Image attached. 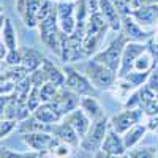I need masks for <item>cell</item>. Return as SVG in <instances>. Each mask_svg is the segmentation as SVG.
Returning <instances> with one entry per match:
<instances>
[{"instance_id":"obj_1","label":"cell","mask_w":158,"mask_h":158,"mask_svg":"<svg viewBox=\"0 0 158 158\" xmlns=\"http://www.w3.org/2000/svg\"><path fill=\"white\" fill-rule=\"evenodd\" d=\"M128 43V38L120 33L114 41L104 49L101 52H98V54L94 57L95 60H98L100 63L106 65L108 68H111L114 73L118 71V68H120V63H122V56H123V49Z\"/></svg>"},{"instance_id":"obj_2","label":"cell","mask_w":158,"mask_h":158,"mask_svg":"<svg viewBox=\"0 0 158 158\" xmlns=\"http://www.w3.org/2000/svg\"><path fill=\"white\" fill-rule=\"evenodd\" d=\"M108 130H109V120L104 114L95 118V120H92L87 135L81 139V147L87 152H95L97 149H101V144L108 135Z\"/></svg>"},{"instance_id":"obj_3","label":"cell","mask_w":158,"mask_h":158,"mask_svg":"<svg viewBox=\"0 0 158 158\" xmlns=\"http://www.w3.org/2000/svg\"><path fill=\"white\" fill-rule=\"evenodd\" d=\"M63 71L67 74V84H65L67 89L76 92L81 97H97L98 95V90L95 89V85H92V81L87 76L79 74L70 65H65Z\"/></svg>"},{"instance_id":"obj_4","label":"cell","mask_w":158,"mask_h":158,"mask_svg":"<svg viewBox=\"0 0 158 158\" xmlns=\"http://www.w3.org/2000/svg\"><path fill=\"white\" fill-rule=\"evenodd\" d=\"M85 73H87V77L92 81V84L98 89H109L114 84L115 76H117V73H114L111 68H108L106 65L100 63L95 59L89 60L85 67Z\"/></svg>"},{"instance_id":"obj_5","label":"cell","mask_w":158,"mask_h":158,"mask_svg":"<svg viewBox=\"0 0 158 158\" xmlns=\"http://www.w3.org/2000/svg\"><path fill=\"white\" fill-rule=\"evenodd\" d=\"M147 49L146 43H138V41H128L125 49H123V56H122V63L120 68L117 71V77H123L130 71H133L135 68V62L136 59Z\"/></svg>"},{"instance_id":"obj_6","label":"cell","mask_w":158,"mask_h":158,"mask_svg":"<svg viewBox=\"0 0 158 158\" xmlns=\"http://www.w3.org/2000/svg\"><path fill=\"white\" fill-rule=\"evenodd\" d=\"M81 95H77L76 92L67 89V87H60L59 94L56 95V98L49 101L62 115H68L70 112H73L74 109H77V106L81 104Z\"/></svg>"},{"instance_id":"obj_7","label":"cell","mask_w":158,"mask_h":158,"mask_svg":"<svg viewBox=\"0 0 158 158\" xmlns=\"http://www.w3.org/2000/svg\"><path fill=\"white\" fill-rule=\"evenodd\" d=\"M144 109L142 108H136V109H127L123 112H120L118 115H114L111 120V127L112 130H115L118 135H125L127 131L135 127L136 123H139V120L142 118Z\"/></svg>"},{"instance_id":"obj_8","label":"cell","mask_w":158,"mask_h":158,"mask_svg":"<svg viewBox=\"0 0 158 158\" xmlns=\"http://www.w3.org/2000/svg\"><path fill=\"white\" fill-rule=\"evenodd\" d=\"M122 29L123 35L128 38V41H138V43H146L150 40L152 33L146 32L142 29V25L133 18V16H125L122 18Z\"/></svg>"},{"instance_id":"obj_9","label":"cell","mask_w":158,"mask_h":158,"mask_svg":"<svg viewBox=\"0 0 158 158\" xmlns=\"http://www.w3.org/2000/svg\"><path fill=\"white\" fill-rule=\"evenodd\" d=\"M22 141L33 150L43 152V150H51L57 138L51 133H24Z\"/></svg>"},{"instance_id":"obj_10","label":"cell","mask_w":158,"mask_h":158,"mask_svg":"<svg viewBox=\"0 0 158 158\" xmlns=\"http://www.w3.org/2000/svg\"><path fill=\"white\" fill-rule=\"evenodd\" d=\"M100 150L112 156H122L127 152V147L123 144V138L118 136L115 130H108V135L104 138Z\"/></svg>"},{"instance_id":"obj_11","label":"cell","mask_w":158,"mask_h":158,"mask_svg":"<svg viewBox=\"0 0 158 158\" xmlns=\"http://www.w3.org/2000/svg\"><path fill=\"white\" fill-rule=\"evenodd\" d=\"M100 11L103 13V16L106 18L111 30H114V32L122 30V16L111 0H100Z\"/></svg>"},{"instance_id":"obj_12","label":"cell","mask_w":158,"mask_h":158,"mask_svg":"<svg viewBox=\"0 0 158 158\" xmlns=\"http://www.w3.org/2000/svg\"><path fill=\"white\" fill-rule=\"evenodd\" d=\"M68 123H71V127L77 131V135H79V138H84L85 135H87V131H89V128H90V117L82 111V109H74L73 112H70L68 115H67V118H65Z\"/></svg>"},{"instance_id":"obj_13","label":"cell","mask_w":158,"mask_h":158,"mask_svg":"<svg viewBox=\"0 0 158 158\" xmlns=\"http://www.w3.org/2000/svg\"><path fill=\"white\" fill-rule=\"evenodd\" d=\"M52 135H54L57 139H60L62 142L65 144H68V146H73L76 147L77 144H79V135H77V131L71 127V123H68L67 120L62 122L60 125H54V130H52Z\"/></svg>"},{"instance_id":"obj_14","label":"cell","mask_w":158,"mask_h":158,"mask_svg":"<svg viewBox=\"0 0 158 158\" xmlns=\"http://www.w3.org/2000/svg\"><path fill=\"white\" fill-rule=\"evenodd\" d=\"M133 16L141 25H152L155 22H158V3H149L144 5L138 10H133L131 13Z\"/></svg>"},{"instance_id":"obj_15","label":"cell","mask_w":158,"mask_h":158,"mask_svg":"<svg viewBox=\"0 0 158 158\" xmlns=\"http://www.w3.org/2000/svg\"><path fill=\"white\" fill-rule=\"evenodd\" d=\"M54 125H56V123H54ZM54 125L40 122L35 115H32V117H29V118H25V120H22L21 125L18 127V130L21 131V133H51V135H52Z\"/></svg>"},{"instance_id":"obj_16","label":"cell","mask_w":158,"mask_h":158,"mask_svg":"<svg viewBox=\"0 0 158 158\" xmlns=\"http://www.w3.org/2000/svg\"><path fill=\"white\" fill-rule=\"evenodd\" d=\"M33 115L38 118L40 122L51 123V125L57 123L60 118H62V114H60L54 106H52L51 103H43V104H40V106L36 108V111L33 112Z\"/></svg>"},{"instance_id":"obj_17","label":"cell","mask_w":158,"mask_h":158,"mask_svg":"<svg viewBox=\"0 0 158 158\" xmlns=\"http://www.w3.org/2000/svg\"><path fill=\"white\" fill-rule=\"evenodd\" d=\"M43 60H44V57H43V54L40 51H36L33 48L22 49V67L27 68L30 73L41 67Z\"/></svg>"},{"instance_id":"obj_18","label":"cell","mask_w":158,"mask_h":158,"mask_svg":"<svg viewBox=\"0 0 158 158\" xmlns=\"http://www.w3.org/2000/svg\"><path fill=\"white\" fill-rule=\"evenodd\" d=\"M41 68L46 71L48 82H54V84L59 85V87H65V84H67V74H65V71L62 73L49 59H44V60H43Z\"/></svg>"},{"instance_id":"obj_19","label":"cell","mask_w":158,"mask_h":158,"mask_svg":"<svg viewBox=\"0 0 158 158\" xmlns=\"http://www.w3.org/2000/svg\"><path fill=\"white\" fill-rule=\"evenodd\" d=\"M146 131H147V125H139V123H136L135 127H131L127 133L123 135V144H125L127 150L133 149L136 144L144 138Z\"/></svg>"},{"instance_id":"obj_20","label":"cell","mask_w":158,"mask_h":158,"mask_svg":"<svg viewBox=\"0 0 158 158\" xmlns=\"http://www.w3.org/2000/svg\"><path fill=\"white\" fill-rule=\"evenodd\" d=\"M2 41L6 44V48L10 51L13 49H18V35H16V29H15V25H13L11 19L6 18L3 21V29H2Z\"/></svg>"},{"instance_id":"obj_21","label":"cell","mask_w":158,"mask_h":158,"mask_svg":"<svg viewBox=\"0 0 158 158\" xmlns=\"http://www.w3.org/2000/svg\"><path fill=\"white\" fill-rule=\"evenodd\" d=\"M81 109L90 117V120H95V118L103 115V111L97 101V97H82L81 98Z\"/></svg>"},{"instance_id":"obj_22","label":"cell","mask_w":158,"mask_h":158,"mask_svg":"<svg viewBox=\"0 0 158 158\" xmlns=\"http://www.w3.org/2000/svg\"><path fill=\"white\" fill-rule=\"evenodd\" d=\"M149 74H150V71H136L135 70V71H130L128 74H125L120 79L127 81V85H130V87H139L147 82Z\"/></svg>"},{"instance_id":"obj_23","label":"cell","mask_w":158,"mask_h":158,"mask_svg":"<svg viewBox=\"0 0 158 158\" xmlns=\"http://www.w3.org/2000/svg\"><path fill=\"white\" fill-rule=\"evenodd\" d=\"M29 70L27 68H24L22 65H18V67H10V68H6L5 71L2 70V77H8V79H11L13 82H21L22 79H25L29 76Z\"/></svg>"},{"instance_id":"obj_24","label":"cell","mask_w":158,"mask_h":158,"mask_svg":"<svg viewBox=\"0 0 158 158\" xmlns=\"http://www.w3.org/2000/svg\"><path fill=\"white\" fill-rule=\"evenodd\" d=\"M60 87L56 85L54 82H46L43 87H40V97H41L43 103H49L56 98V95L59 94Z\"/></svg>"},{"instance_id":"obj_25","label":"cell","mask_w":158,"mask_h":158,"mask_svg":"<svg viewBox=\"0 0 158 158\" xmlns=\"http://www.w3.org/2000/svg\"><path fill=\"white\" fill-rule=\"evenodd\" d=\"M74 11H76V3L74 2H60L56 6V15H57L59 19L74 16Z\"/></svg>"},{"instance_id":"obj_26","label":"cell","mask_w":158,"mask_h":158,"mask_svg":"<svg viewBox=\"0 0 158 158\" xmlns=\"http://www.w3.org/2000/svg\"><path fill=\"white\" fill-rule=\"evenodd\" d=\"M25 103H27V106L30 108L32 112L36 111V108L41 104V97H40V89L38 87H32V90L29 92V95H27V100H25Z\"/></svg>"},{"instance_id":"obj_27","label":"cell","mask_w":158,"mask_h":158,"mask_svg":"<svg viewBox=\"0 0 158 158\" xmlns=\"http://www.w3.org/2000/svg\"><path fill=\"white\" fill-rule=\"evenodd\" d=\"M2 62H5L8 67H18V65H22V49L8 51L6 57Z\"/></svg>"},{"instance_id":"obj_28","label":"cell","mask_w":158,"mask_h":158,"mask_svg":"<svg viewBox=\"0 0 158 158\" xmlns=\"http://www.w3.org/2000/svg\"><path fill=\"white\" fill-rule=\"evenodd\" d=\"M76 18L74 16H70V18H65V19H59V29L60 32L67 33V35H73L74 29H76Z\"/></svg>"},{"instance_id":"obj_29","label":"cell","mask_w":158,"mask_h":158,"mask_svg":"<svg viewBox=\"0 0 158 158\" xmlns=\"http://www.w3.org/2000/svg\"><path fill=\"white\" fill-rule=\"evenodd\" d=\"M30 79H32V84H33V87H43L46 82H48V76H46V71L40 67L38 70H35V71H32L30 73Z\"/></svg>"},{"instance_id":"obj_30","label":"cell","mask_w":158,"mask_h":158,"mask_svg":"<svg viewBox=\"0 0 158 158\" xmlns=\"http://www.w3.org/2000/svg\"><path fill=\"white\" fill-rule=\"evenodd\" d=\"M156 155V149H152V147H141V149H136V150H131L130 152V158H155Z\"/></svg>"},{"instance_id":"obj_31","label":"cell","mask_w":158,"mask_h":158,"mask_svg":"<svg viewBox=\"0 0 158 158\" xmlns=\"http://www.w3.org/2000/svg\"><path fill=\"white\" fill-rule=\"evenodd\" d=\"M16 122H18V120H10V118H2V130H0V135H2V138H6L10 131H11V130H15Z\"/></svg>"},{"instance_id":"obj_32","label":"cell","mask_w":158,"mask_h":158,"mask_svg":"<svg viewBox=\"0 0 158 158\" xmlns=\"http://www.w3.org/2000/svg\"><path fill=\"white\" fill-rule=\"evenodd\" d=\"M146 85H149L155 94L158 92V70H152L150 71V74H149V79H147V82H146Z\"/></svg>"},{"instance_id":"obj_33","label":"cell","mask_w":158,"mask_h":158,"mask_svg":"<svg viewBox=\"0 0 158 158\" xmlns=\"http://www.w3.org/2000/svg\"><path fill=\"white\" fill-rule=\"evenodd\" d=\"M144 112L149 114V115H156L158 114V100L155 97V100H152L146 108H144Z\"/></svg>"},{"instance_id":"obj_34","label":"cell","mask_w":158,"mask_h":158,"mask_svg":"<svg viewBox=\"0 0 158 158\" xmlns=\"http://www.w3.org/2000/svg\"><path fill=\"white\" fill-rule=\"evenodd\" d=\"M85 5H87V10L90 15L100 11V0H85Z\"/></svg>"},{"instance_id":"obj_35","label":"cell","mask_w":158,"mask_h":158,"mask_svg":"<svg viewBox=\"0 0 158 158\" xmlns=\"http://www.w3.org/2000/svg\"><path fill=\"white\" fill-rule=\"evenodd\" d=\"M2 158H25L24 153H16L8 149H2Z\"/></svg>"},{"instance_id":"obj_36","label":"cell","mask_w":158,"mask_h":158,"mask_svg":"<svg viewBox=\"0 0 158 158\" xmlns=\"http://www.w3.org/2000/svg\"><path fill=\"white\" fill-rule=\"evenodd\" d=\"M32 2H33V0H18V2H16V10L19 11V15H22V11L27 8V5L32 3Z\"/></svg>"},{"instance_id":"obj_37","label":"cell","mask_w":158,"mask_h":158,"mask_svg":"<svg viewBox=\"0 0 158 158\" xmlns=\"http://www.w3.org/2000/svg\"><path fill=\"white\" fill-rule=\"evenodd\" d=\"M156 128H158V114L156 115H150V120L147 123V130L156 131Z\"/></svg>"},{"instance_id":"obj_38","label":"cell","mask_w":158,"mask_h":158,"mask_svg":"<svg viewBox=\"0 0 158 158\" xmlns=\"http://www.w3.org/2000/svg\"><path fill=\"white\" fill-rule=\"evenodd\" d=\"M125 2H127V3H130V5H131V2H133V0H125Z\"/></svg>"},{"instance_id":"obj_39","label":"cell","mask_w":158,"mask_h":158,"mask_svg":"<svg viewBox=\"0 0 158 158\" xmlns=\"http://www.w3.org/2000/svg\"><path fill=\"white\" fill-rule=\"evenodd\" d=\"M60 2H71V0H60Z\"/></svg>"},{"instance_id":"obj_40","label":"cell","mask_w":158,"mask_h":158,"mask_svg":"<svg viewBox=\"0 0 158 158\" xmlns=\"http://www.w3.org/2000/svg\"><path fill=\"white\" fill-rule=\"evenodd\" d=\"M155 158H158V149H156V155H155Z\"/></svg>"},{"instance_id":"obj_41","label":"cell","mask_w":158,"mask_h":158,"mask_svg":"<svg viewBox=\"0 0 158 158\" xmlns=\"http://www.w3.org/2000/svg\"><path fill=\"white\" fill-rule=\"evenodd\" d=\"M156 100H158V92H156Z\"/></svg>"},{"instance_id":"obj_42","label":"cell","mask_w":158,"mask_h":158,"mask_svg":"<svg viewBox=\"0 0 158 158\" xmlns=\"http://www.w3.org/2000/svg\"><path fill=\"white\" fill-rule=\"evenodd\" d=\"M156 135H158V128H156Z\"/></svg>"}]
</instances>
